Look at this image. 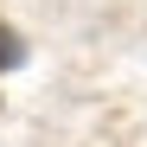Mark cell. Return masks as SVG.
I'll return each instance as SVG.
<instances>
[{
    "instance_id": "obj_1",
    "label": "cell",
    "mask_w": 147,
    "mask_h": 147,
    "mask_svg": "<svg viewBox=\"0 0 147 147\" xmlns=\"http://www.w3.org/2000/svg\"><path fill=\"white\" fill-rule=\"evenodd\" d=\"M13 64H26V38L0 19V70H13Z\"/></svg>"
}]
</instances>
